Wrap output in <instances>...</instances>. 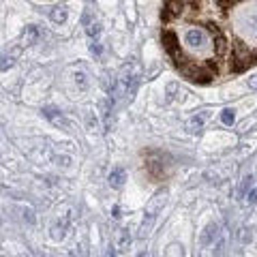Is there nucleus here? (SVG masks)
<instances>
[{
	"mask_svg": "<svg viewBox=\"0 0 257 257\" xmlns=\"http://www.w3.org/2000/svg\"><path fill=\"white\" fill-rule=\"evenodd\" d=\"M69 214H60L58 219H56L52 225H50V236L54 240H62L64 238V231L69 229Z\"/></svg>",
	"mask_w": 257,
	"mask_h": 257,
	"instance_id": "obj_3",
	"label": "nucleus"
},
{
	"mask_svg": "<svg viewBox=\"0 0 257 257\" xmlns=\"http://www.w3.org/2000/svg\"><path fill=\"white\" fill-rule=\"evenodd\" d=\"M165 257H184V248H182V244H180V242H172L170 246H167Z\"/></svg>",
	"mask_w": 257,
	"mask_h": 257,
	"instance_id": "obj_12",
	"label": "nucleus"
},
{
	"mask_svg": "<svg viewBox=\"0 0 257 257\" xmlns=\"http://www.w3.org/2000/svg\"><path fill=\"white\" fill-rule=\"evenodd\" d=\"M167 195H170V191L167 189H159L155 195L150 197V202L146 204V208H144V225H142V234H146V229L150 227L152 223H155V219L159 216V212L165 208L167 204Z\"/></svg>",
	"mask_w": 257,
	"mask_h": 257,
	"instance_id": "obj_2",
	"label": "nucleus"
},
{
	"mask_svg": "<svg viewBox=\"0 0 257 257\" xmlns=\"http://www.w3.org/2000/svg\"><path fill=\"white\" fill-rule=\"evenodd\" d=\"M251 184H253V176H246V178L242 180V184H240V189H238V195H240V197H244Z\"/></svg>",
	"mask_w": 257,
	"mask_h": 257,
	"instance_id": "obj_15",
	"label": "nucleus"
},
{
	"mask_svg": "<svg viewBox=\"0 0 257 257\" xmlns=\"http://www.w3.org/2000/svg\"><path fill=\"white\" fill-rule=\"evenodd\" d=\"M50 18H52V22H54V24H58V26H62V24L69 20V9H67L64 5H56L54 9H52V13H50Z\"/></svg>",
	"mask_w": 257,
	"mask_h": 257,
	"instance_id": "obj_6",
	"label": "nucleus"
},
{
	"mask_svg": "<svg viewBox=\"0 0 257 257\" xmlns=\"http://www.w3.org/2000/svg\"><path fill=\"white\" fill-rule=\"evenodd\" d=\"M43 116L47 118V120H52L54 124H58L60 128H69L71 126V122L67 118H64V114L60 109H56V107H43Z\"/></svg>",
	"mask_w": 257,
	"mask_h": 257,
	"instance_id": "obj_4",
	"label": "nucleus"
},
{
	"mask_svg": "<svg viewBox=\"0 0 257 257\" xmlns=\"http://www.w3.org/2000/svg\"><path fill=\"white\" fill-rule=\"evenodd\" d=\"M234 118H236V116H234V109L225 107V109L221 111V122H223V124H227V126L234 124Z\"/></svg>",
	"mask_w": 257,
	"mask_h": 257,
	"instance_id": "obj_14",
	"label": "nucleus"
},
{
	"mask_svg": "<svg viewBox=\"0 0 257 257\" xmlns=\"http://www.w3.org/2000/svg\"><path fill=\"white\" fill-rule=\"evenodd\" d=\"M184 39H187V43H189L191 47H195V50H197V47H202V45L206 43V35H204L202 30H189V32H187V37H184Z\"/></svg>",
	"mask_w": 257,
	"mask_h": 257,
	"instance_id": "obj_9",
	"label": "nucleus"
},
{
	"mask_svg": "<svg viewBox=\"0 0 257 257\" xmlns=\"http://www.w3.org/2000/svg\"><path fill=\"white\" fill-rule=\"evenodd\" d=\"M140 86V79H138V71H135V64L133 62H126L122 69H120V73L116 77V84H114V90H111V96L114 99H122L126 94V101L133 99L135 90H138Z\"/></svg>",
	"mask_w": 257,
	"mask_h": 257,
	"instance_id": "obj_1",
	"label": "nucleus"
},
{
	"mask_svg": "<svg viewBox=\"0 0 257 257\" xmlns=\"http://www.w3.org/2000/svg\"><path fill=\"white\" fill-rule=\"evenodd\" d=\"M138 257H146V255H144V253H140V255H138Z\"/></svg>",
	"mask_w": 257,
	"mask_h": 257,
	"instance_id": "obj_19",
	"label": "nucleus"
},
{
	"mask_svg": "<svg viewBox=\"0 0 257 257\" xmlns=\"http://www.w3.org/2000/svg\"><path fill=\"white\" fill-rule=\"evenodd\" d=\"M114 216H116V219L120 216V208H118V206H114Z\"/></svg>",
	"mask_w": 257,
	"mask_h": 257,
	"instance_id": "obj_18",
	"label": "nucleus"
},
{
	"mask_svg": "<svg viewBox=\"0 0 257 257\" xmlns=\"http://www.w3.org/2000/svg\"><path fill=\"white\" fill-rule=\"evenodd\" d=\"M128 246H131V234H128V229H120V234H118V248H120V251H126Z\"/></svg>",
	"mask_w": 257,
	"mask_h": 257,
	"instance_id": "obj_11",
	"label": "nucleus"
},
{
	"mask_svg": "<svg viewBox=\"0 0 257 257\" xmlns=\"http://www.w3.org/2000/svg\"><path fill=\"white\" fill-rule=\"evenodd\" d=\"M39 39V30H37V26H26L24 28V32H22V39H20V43H22V47H30L32 43H35Z\"/></svg>",
	"mask_w": 257,
	"mask_h": 257,
	"instance_id": "obj_7",
	"label": "nucleus"
},
{
	"mask_svg": "<svg viewBox=\"0 0 257 257\" xmlns=\"http://www.w3.org/2000/svg\"><path fill=\"white\" fill-rule=\"evenodd\" d=\"M18 54H20V50H13L11 54H5V58H3V64H0V69H3V71L9 69L11 64L15 62V56H18Z\"/></svg>",
	"mask_w": 257,
	"mask_h": 257,
	"instance_id": "obj_13",
	"label": "nucleus"
},
{
	"mask_svg": "<svg viewBox=\"0 0 257 257\" xmlns=\"http://www.w3.org/2000/svg\"><path fill=\"white\" fill-rule=\"evenodd\" d=\"M107 180H109L111 189H122L124 182H126V170H124V167H116V170L109 174Z\"/></svg>",
	"mask_w": 257,
	"mask_h": 257,
	"instance_id": "obj_5",
	"label": "nucleus"
},
{
	"mask_svg": "<svg viewBox=\"0 0 257 257\" xmlns=\"http://www.w3.org/2000/svg\"><path fill=\"white\" fill-rule=\"evenodd\" d=\"M248 88H251V90H257V75L248 77Z\"/></svg>",
	"mask_w": 257,
	"mask_h": 257,
	"instance_id": "obj_17",
	"label": "nucleus"
},
{
	"mask_svg": "<svg viewBox=\"0 0 257 257\" xmlns=\"http://www.w3.org/2000/svg\"><path fill=\"white\" fill-rule=\"evenodd\" d=\"M248 202H251V204H255V202H257V187H253V189H251V193H248Z\"/></svg>",
	"mask_w": 257,
	"mask_h": 257,
	"instance_id": "obj_16",
	"label": "nucleus"
},
{
	"mask_svg": "<svg viewBox=\"0 0 257 257\" xmlns=\"http://www.w3.org/2000/svg\"><path fill=\"white\" fill-rule=\"evenodd\" d=\"M214 236H216V225L210 223L208 227H204V234H202V240H199V242H202V246H208V244L212 242Z\"/></svg>",
	"mask_w": 257,
	"mask_h": 257,
	"instance_id": "obj_10",
	"label": "nucleus"
},
{
	"mask_svg": "<svg viewBox=\"0 0 257 257\" xmlns=\"http://www.w3.org/2000/svg\"><path fill=\"white\" fill-rule=\"evenodd\" d=\"M84 28H86V35L88 37H96L101 32V22L99 20H94L92 15H84Z\"/></svg>",
	"mask_w": 257,
	"mask_h": 257,
	"instance_id": "obj_8",
	"label": "nucleus"
}]
</instances>
